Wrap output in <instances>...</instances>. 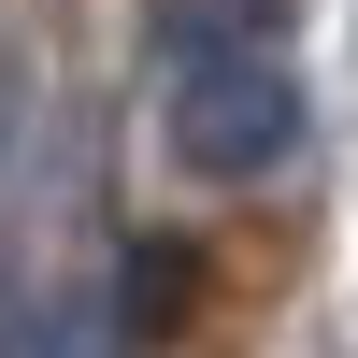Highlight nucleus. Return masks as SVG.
<instances>
[{
	"label": "nucleus",
	"instance_id": "1",
	"mask_svg": "<svg viewBox=\"0 0 358 358\" xmlns=\"http://www.w3.org/2000/svg\"><path fill=\"white\" fill-rule=\"evenodd\" d=\"M301 72H287V43H229V57H187L172 72V158L201 172V187H258V172L301 158Z\"/></svg>",
	"mask_w": 358,
	"mask_h": 358
},
{
	"label": "nucleus",
	"instance_id": "2",
	"mask_svg": "<svg viewBox=\"0 0 358 358\" xmlns=\"http://www.w3.org/2000/svg\"><path fill=\"white\" fill-rule=\"evenodd\" d=\"M301 15H315V0H158L143 43L187 72V57H229V43H301Z\"/></svg>",
	"mask_w": 358,
	"mask_h": 358
},
{
	"label": "nucleus",
	"instance_id": "3",
	"mask_svg": "<svg viewBox=\"0 0 358 358\" xmlns=\"http://www.w3.org/2000/svg\"><path fill=\"white\" fill-rule=\"evenodd\" d=\"M187 287H201V273H187L172 244H158V258H129V330H187Z\"/></svg>",
	"mask_w": 358,
	"mask_h": 358
}]
</instances>
